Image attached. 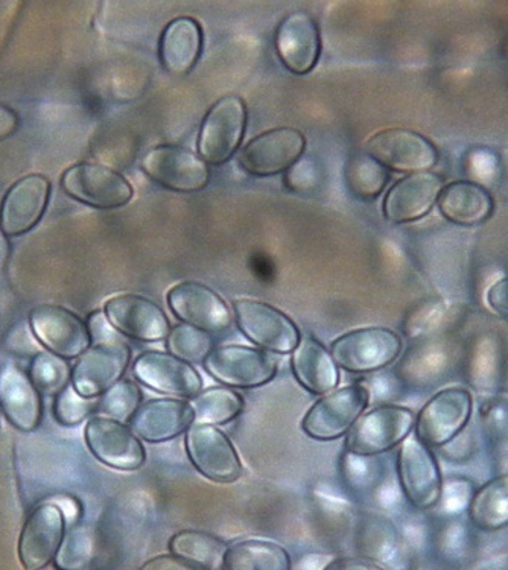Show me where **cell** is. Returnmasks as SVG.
I'll return each mask as SVG.
<instances>
[{"label":"cell","instance_id":"6da1fadb","mask_svg":"<svg viewBox=\"0 0 508 570\" xmlns=\"http://www.w3.org/2000/svg\"><path fill=\"white\" fill-rule=\"evenodd\" d=\"M416 414L410 407L382 405L364 413L345 435V452L355 456H374L393 451L414 430Z\"/></svg>","mask_w":508,"mask_h":570},{"label":"cell","instance_id":"7a4b0ae2","mask_svg":"<svg viewBox=\"0 0 508 570\" xmlns=\"http://www.w3.org/2000/svg\"><path fill=\"white\" fill-rule=\"evenodd\" d=\"M402 347L401 336L391 328L364 327L333 341L331 355L345 372L365 374L389 367Z\"/></svg>","mask_w":508,"mask_h":570},{"label":"cell","instance_id":"3957f363","mask_svg":"<svg viewBox=\"0 0 508 570\" xmlns=\"http://www.w3.org/2000/svg\"><path fill=\"white\" fill-rule=\"evenodd\" d=\"M216 382L236 390L261 389L277 374V362L268 352L248 345H219L203 362Z\"/></svg>","mask_w":508,"mask_h":570},{"label":"cell","instance_id":"277c9868","mask_svg":"<svg viewBox=\"0 0 508 570\" xmlns=\"http://www.w3.org/2000/svg\"><path fill=\"white\" fill-rule=\"evenodd\" d=\"M369 402L370 391L364 384L333 390L310 407L302 420V430L316 441L339 440L349 434Z\"/></svg>","mask_w":508,"mask_h":570},{"label":"cell","instance_id":"5b68a950","mask_svg":"<svg viewBox=\"0 0 508 570\" xmlns=\"http://www.w3.org/2000/svg\"><path fill=\"white\" fill-rule=\"evenodd\" d=\"M233 311L240 331L262 351L289 355L302 340L293 320L268 303L240 298L233 302Z\"/></svg>","mask_w":508,"mask_h":570},{"label":"cell","instance_id":"8992f818","mask_svg":"<svg viewBox=\"0 0 508 570\" xmlns=\"http://www.w3.org/2000/svg\"><path fill=\"white\" fill-rule=\"evenodd\" d=\"M472 407V395L468 390H441L424 403L416 417V439L430 449L447 446L468 426Z\"/></svg>","mask_w":508,"mask_h":570},{"label":"cell","instance_id":"52a82bcc","mask_svg":"<svg viewBox=\"0 0 508 570\" xmlns=\"http://www.w3.org/2000/svg\"><path fill=\"white\" fill-rule=\"evenodd\" d=\"M187 456L204 478L216 484H233L243 476V461L219 428L194 423L185 434Z\"/></svg>","mask_w":508,"mask_h":570},{"label":"cell","instance_id":"ba28073f","mask_svg":"<svg viewBox=\"0 0 508 570\" xmlns=\"http://www.w3.org/2000/svg\"><path fill=\"white\" fill-rule=\"evenodd\" d=\"M247 127V106L236 95L221 98L203 120L198 137V151L211 165L231 160L240 148Z\"/></svg>","mask_w":508,"mask_h":570},{"label":"cell","instance_id":"9c48e42d","mask_svg":"<svg viewBox=\"0 0 508 570\" xmlns=\"http://www.w3.org/2000/svg\"><path fill=\"white\" fill-rule=\"evenodd\" d=\"M141 169L149 178L174 193H199L209 185L211 170L206 161L190 149L177 145H160L141 158Z\"/></svg>","mask_w":508,"mask_h":570},{"label":"cell","instance_id":"30bf717a","mask_svg":"<svg viewBox=\"0 0 508 570\" xmlns=\"http://www.w3.org/2000/svg\"><path fill=\"white\" fill-rule=\"evenodd\" d=\"M399 482L403 494L418 510H430L440 502L443 481L437 458L422 441L408 436L398 455Z\"/></svg>","mask_w":508,"mask_h":570},{"label":"cell","instance_id":"8fae6325","mask_svg":"<svg viewBox=\"0 0 508 570\" xmlns=\"http://www.w3.org/2000/svg\"><path fill=\"white\" fill-rule=\"evenodd\" d=\"M70 197L98 209H118L131 202L135 190L119 173L97 164L70 166L61 178Z\"/></svg>","mask_w":508,"mask_h":570},{"label":"cell","instance_id":"7c38bea8","mask_svg":"<svg viewBox=\"0 0 508 570\" xmlns=\"http://www.w3.org/2000/svg\"><path fill=\"white\" fill-rule=\"evenodd\" d=\"M365 153L398 173H428L439 161V153L427 137L403 128L377 132L365 141Z\"/></svg>","mask_w":508,"mask_h":570},{"label":"cell","instance_id":"4fadbf2b","mask_svg":"<svg viewBox=\"0 0 508 570\" xmlns=\"http://www.w3.org/2000/svg\"><path fill=\"white\" fill-rule=\"evenodd\" d=\"M131 360L130 345L118 343L94 344L87 348L72 370V386L86 399H97L118 384Z\"/></svg>","mask_w":508,"mask_h":570},{"label":"cell","instance_id":"5bb4252c","mask_svg":"<svg viewBox=\"0 0 508 570\" xmlns=\"http://www.w3.org/2000/svg\"><path fill=\"white\" fill-rule=\"evenodd\" d=\"M85 435L90 452L108 468L133 472L147 461V451L139 436L119 420L90 419Z\"/></svg>","mask_w":508,"mask_h":570},{"label":"cell","instance_id":"9a60e30c","mask_svg":"<svg viewBox=\"0 0 508 570\" xmlns=\"http://www.w3.org/2000/svg\"><path fill=\"white\" fill-rule=\"evenodd\" d=\"M305 148L303 132L294 128H276L250 140L240 154V165L252 176H277L302 158Z\"/></svg>","mask_w":508,"mask_h":570},{"label":"cell","instance_id":"2e32d148","mask_svg":"<svg viewBox=\"0 0 508 570\" xmlns=\"http://www.w3.org/2000/svg\"><path fill=\"white\" fill-rule=\"evenodd\" d=\"M133 376L147 389L169 397L194 399L203 391V377L197 368L170 353H140L133 364Z\"/></svg>","mask_w":508,"mask_h":570},{"label":"cell","instance_id":"e0dca14e","mask_svg":"<svg viewBox=\"0 0 508 570\" xmlns=\"http://www.w3.org/2000/svg\"><path fill=\"white\" fill-rule=\"evenodd\" d=\"M36 338L53 355L75 360L90 347L87 324L61 306L41 305L29 315Z\"/></svg>","mask_w":508,"mask_h":570},{"label":"cell","instance_id":"ac0fdd59","mask_svg":"<svg viewBox=\"0 0 508 570\" xmlns=\"http://www.w3.org/2000/svg\"><path fill=\"white\" fill-rule=\"evenodd\" d=\"M168 305L183 324L202 328L207 334H219L232 327L227 303L203 283H178L168 293Z\"/></svg>","mask_w":508,"mask_h":570},{"label":"cell","instance_id":"d6986e66","mask_svg":"<svg viewBox=\"0 0 508 570\" xmlns=\"http://www.w3.org/2000/svg\"><path fill=\"white\" fill-rule=\"evenodd\" d=\"M104 314L120 335L141 343H158L170 332L164 309L141 295H116L106 303Z\"/></svg>","mask_w":508,"mask_h":570},{"label":"cell","instance_id":"ffe728a7","mask_svg":"<svg viewBox=\"0 0 508 570\" xmlns=\"http://www.w3.org/2000/svg\"><path fill=\"white\" fill-rule=\"evenodd\" d=\"M65 515L53 503H41L27 522L19 540V559L25 570H43L60 552Z\"/></svg>","mask_w":508,"mask_h":570},{"label":"cell","instance_id":"44dd1931","mask_svg":"<svg viewBox=\"0 0 508 570\" xmlns=\"http://www.w3.org/2000/svg\"><path fill=\"white\" fill-rule=\"evenodd\" d=\"M51 197V181L39 174L20 178L0 206V227L8 236L32 230L43 218Z\"/></svg>","mask_w":508,"mask_h":570},{"label":"cell","instance_id":"7402d4cb","mask_svg":"<svg viewBox=\"0 0 508 570\" xmlns=\"http://www.w3.org/2000/svg\"><path fill=\"white\" fill-rule=\"evenodd\" d=\"M195 423V413L189 402L183 399H153L141 403L128 426L147 443H166L186 434Z\"/></svg>","mask_w":508,"mask_h":570},{"label":"cell","instance_id":"603a6c76","mask_svg":"<svg viewBox=\"0 0 508 570\" xmlns=\"http://www.w3.org/2000/svg\"><path fill=\"white\" fill-rule=\"evenodd\" d=\"M276 51L290 72L310 73L322 52V40L315 20L303 11L286 16L277 28Z\"/></svg>","mask_w":508,"mask_h":570},{"label":"cell","instance_id":"cb8c5ba5","mask_svg":"<svg viewBox=\"0 0 508 570\" xmlns=\"http://www.w3.org/2000/svg\"><path fill=\"white\" fill-rule=\"evenodd\" d=\"M443 190L437 174L416 173L395 183L384 202L385 218L395 224L411 223L430 214Z\"/></svg>","mask_w":508,"mask_h":570},{"label":"cell","instance_id":"d4e9b609","mask_svg":"<svg viewBox=\"0 0 508 570\" xmlns=\"http://www.w3.org/2000/svg\"><path fill=\"white\" fill-rule=\"evenodd\" d=\"M0 410L19 431L37 430L41 419L39 391L31 377L14 364L0 368Z\"/></svg>","mask_w":508,"mask_h":570},{"label":"cell","instance_id":"484cf974","mask_svg":"<svg viewBox=\"0 0 508 570\" xmlns=\"http://www.w3.org/2000/svg\"><path fill=\"white\" fill-rule=\"evenodd\" d=\"M291 370L295 381L311 394L324 395L340 385V367L331 352L311 336L300 340L291 355Z\"/></svg>","mask_w":508,"mask_h":570},{"label":"cell","instance_id":"4316f807","mask_svg":"<svg viewBox=\"0 0 508 570\" xmlns=\"http://www.w3.org/2000/svg\"><path fill=\"white\" fill-rule=\"evenodd\" d=\"M203 51L202 24L193 18L168 23L158 41V58L166 72L185 75L194 69Z\"/></svg>","mask_w":508,"mask_h":570},{"label":"cell","instance_id":"83f0119b","mask_svg":"<svg viewBox=\"0 0 508 570\" xmlns=\"http://www.w3.org/2000/svg\"><path fill=\"white\" fill-rule=\"evenodd\" d=\"M489 190L473 181H456L444 187L439 197L441 215L457 226H478L494 214Z\"/></svg>","mask_w":508,"mask_h":570},{"label":"cell","instance_id":"f1b7e54d","mask_svg":"<svg viewBox=\"0 0 508 570\" xmlns=\"http://www.w3.org/2000/svg\"><path fill=\"white\" fill-rule=\"evenodd\" d=\"M224 570H293L289 551L268 540L247 539L228 544Z\"/></svg>","mask_w":508,"mask_h":570},{"label":"cell","instance_id":"f546056e","mask_svg":"<svg viewBox=\"0 0 508 570\" xmlns=\"http://www.w3.org/2000/svg\"><path fill=\"white\" fill-rule=\"evenodd\" d=\"M469 518L478 530L494 532L508 527V473L481 485L470 499Z\"/></svg>","mask_w":508,"mask_h":570},{"label":"cell","instance_id":"4dcf8cb0","mask_svg":"<svg viewBox=\"0 0 508 570\" xmlns=\"http://www.w3.org/2000/svg\"><path fill=\"white\" fill-rule=\"evenodd\" d=\"M227 548L228 544L219 537L197 530L177 532L169 540L170 553L207 570L224 568V557H226Z\"/></svg>","mask_w":508,"mask_h":570},{"label":"cell","instance_id":"1f68e13d","mask_svg":"<svg viewBox=\"0 0 508 570\" xmlns=\"http://www.w3.org/2000/svg\"><path fill=\"white\" fill-rule=\"evenodd\" d=\"M195 413V423L223 426L244 413L245 399L228 386H212L203 390L189 402Z\"/></svg>","mask_w":508,"mask_h":570},{"label":"cell","instance_id":"d6a6232c","mask_svg":"<svg viewBox=\"0 0 508 570\" xmlns=\"http://www.w3.org/2000/svg\"><path fill=\"white\" fill-rule=\"evenodd\" d=\"M389 180V170L369 154H352L345 161V186L356 198L370 202V199L379 197Z\"/></svg>","mask_w":508,"mask_h":570},{"label":"cell","instance_id":"836d02e7","mask_svg":"<svg viewBox=\"0 0 508 570\" xmlns=\"http://www.w3.org/2000/svg\"><path fill=\"white\" fill-rule=\"evenodd\" d=\"M166 347L170 355L178 360L187 362V364H199L206 361V357L214 351V338L211 334L189 324H178L170 328L168 338H166Z\"/></svg>","mask_w":508,"mask_h":570},{"label":"cell","instance_id":"e575fe53","mask_svg":"<svg viewBox=\"0 0 508 570\" xmlns=\"http://www.w3.org/2000/svg\"><path fill=\"white\" fill-rule=\"evenodd\" d=\"M141 390L131 379H120L118 384L111 386L98 401L97 411L108 419L119 422H130L133 415L141 405Z\"/></svg>","mask_w":508,"mask_h":570},{"label":"cell","instance_id":"d590c367","mask_svg":"<svg viewBox=\"0 0 508 570\" xmlns=\"http://www.w3.org/2000/svg\"><path fill=\"white\" fill-rule=\"evenodd\" d=\"M72 379V370L62 357L51 352L39 353L32 360L31 381L37 391L45 395H58Z\"/></svg>","mask_w":508,"mask_h":570},{"label":"cell","instance_id":"8d00e7d4","mask_svg":"<svg viewBox=\"0 0 508 570\" xmlns=\"http://www.w3.org/2000/svg\"><path fill=\"white\" fill-rule=\"evenodd\" d=\"M97 405L98 402L95 399L82 397L70 384L57 395L53 414H56L57 422L62 426H78L86 419H89L94 411H97Z\"/></svg>","mask_w":508,"mask_h":570},{"label":"cell","instance_id":"74e56055","mask_svg":"<svg viewBox=\"0 0 508 570\" xmlns=\"http://www.w3.org/2000/svg\"><path fill=\"white\" fill-rule=\"evenodd\" d=\"M94 543L85 530L70 531L68 539L62 540L57 556V566L61 570L85 569L91 559Z\"/></svg>","mask_w":508,"mask_h":570},{"label":"cell","instance_id":"f35d334b","mask_svg":"<svg viewBox=\"0 0 508 570\" xmlns=\"http://www.w3.org/2000/svg\"><path fill=\"white\" fill-rule=\"evenodd\" d=\"M322 183V170L316 168L312 158H299L289 169L285 185L295 194L312 193Z\"/></svg>","mask_w":508,"mask_h":570},{"label":"cell","instance_id":"ab89813d","mask_svg":"<svg viewBox=\"0 0 508 570\" xmlns=\"http://www.w3.org/2000/svg\"><path fill=\"white\" fill-rule=\"evenodd\" d=\"M87 328H89L91 343L94 344L118 343V341H124L123 335L111 326L106 314L101 311L90 314L89 320H87Z\"/></svg>","mask_w":508,"mask_h":570},{"label":"cell","instance_id":"60d3db41","mask_svg":"<svg viewBox=\"0 0 508 570\" xmlns=\"http://www.w3.org/2000/svg\"><path fill=\"white\" fill-rule=\"evenodd\" d=\"M140 570H207L202 566L190 563L174 553H165V556H157L148 560L147 563L141 566Z\"/></svg>","mask_w":508,"mask_h":570},{"label":"cell","instance_id":"b9f144b4","mask_svg":"<svg viewBox=\"0 0 508 570\" xmlns=\"http://www.w3.org/2000/svg\"><path fill=\"white\" fill-rule=\"evenodd\" d=\"M487 303L497 314L508 318V277L501 278L487 291Z\"/></svg>","mask_w":508,"mask_h":570},{"label":"cell","instance_id":"7bdbcfd3","mask_svg":"<svg viewBox=\"0 0 508 570\" xmlns=\"http://www.w3.org/2000/svg\"><path fill=\"white\" fill-rule=\"evenodd\" d=\"M322 570H385L372 561L361 559H336L324 566Z\"/></svg>","mask_w":508,"mask_h":570},{"label":"cell","instance_id":"ee69618b","mask_svg":"<svg viewBox=\"0 0 508 570\" xmlns=\"http://www.w3.org/2000/svg\"><path fill=\"white\" fill-rule=\"evenodd\" d=\"M19 127V116L12 108L0 104V140L14 135Z\"/></svg>","mask_w":508,"mask_h":570},{"label":"cell","instance_id":"f6af8a7d","mask_svg":"<svg viewBox=\"0 0 508 570\" xmlns=\"http://www.w3.org/2000/svg\"><path fill=\"white\" fill-rule=\"evenodd\" d=\"M11 255V244L10 239H8V235L3 232V228L0 227V273L6 269L8 264V259H10Z\"/></svg>","mask_w":508,"mask_h":570},{"label":"cell","instance_id":"bcb514c9","mask_svg":"<svg viewBox=\"0 0 508 570\" xmlns=\"http://www.w3.org/2000/svg\"><path fill=\"white\" fill-rule=\"evenodd\" d=\"M507 53H508V48H507Z\"/></svg>","mask_w":508,"mask_h":570}]
</instances>
